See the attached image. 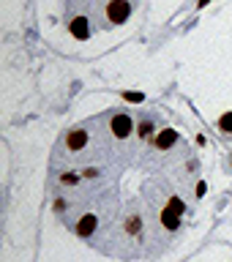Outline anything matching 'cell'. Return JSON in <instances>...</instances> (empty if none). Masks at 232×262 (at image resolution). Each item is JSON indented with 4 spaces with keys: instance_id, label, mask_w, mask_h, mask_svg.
<instances>
[{
    "instance_id": "1",
    "label": "cell",
    "mask_w": 232,
    "mask_h": 262,
    "mask_svg": "<svg viewBox=\"0 0 232 262\" xmlns=\"http://www.w3.org/2000/svg\"><path fill=\"white\" fill-rule=\"evenodd\" d=\"M202 188L194 145L161 112L112 106L74 123L49 153L47 194L57 221L118 262L167 251Z\"/></svg>"
},
{
    "instance_id": "2",
    "label": "cell",
    "mask_w": 232,
    "mask_h": 262,
    "mask_svg": "<svg viewBox=\"0 0 232 262\" xmlns=\"http://www.w3.org/2000/svg\"><path fill=\"white\" fill-rule=\"evenodd\" d=\"M139 0H60V16L74 38L85 41L126 25Z\"/></svg>"
}]
</instances>
